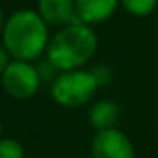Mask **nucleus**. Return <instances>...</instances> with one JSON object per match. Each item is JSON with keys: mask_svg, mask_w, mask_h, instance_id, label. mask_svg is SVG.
<instances>
[{"mask_svg": "<svg viewBox=\"0 0 158 158\" xmlns=\"http://www.w3.org/2000/svg\"><path fill=\"white\" fill-rule=\"evenodd\" d=\"M48 28L37 10H17L6 19L2 45L11 60L34 63L47 52L50 41Z\"/></svg>", "mask_w": 158, "mask_h": 158, "instance_id": "1", "label": "nucleus"}, {"mask_svg": "<svg viewBox=\"0 0 158 158\" xmlns=\"http://www.w3.org/2000/svg\"><path fill=\"white\" fill-rule=\"evenodd\" d=\"M97 47L99 39L93 26L76 21L73 24L58 28V32L48 41L45 60L58 73L82 69V65H86L93 58Z\"/></svg>", "mask_w": 158, "mask_h": 158, "instance_id": "2", "label": "nucleus"}, {"mask_svg": "<svg viewBox=\"0 0 158 158\" xmlns=\"http://www.w3.org/2000/svg\"><path fill=\"white\" fill-rule=\"evenodd\" d=\"M99 88L101 86L93 71L73 69L60 73L54 82H50V95L63 108H78L89 102Z\"/></svg>", "mask_w": 158, "mask_h": 158, "instance_id": "3", "label": "nucleus"}, {"mask_svg": "<svg viewBox=\"0 0 158 158\" xmlns=\"http://www.w3.org/2000/svg\"><path fill=\"white\" fill-rule=\"evenodd\" d=\"M0 84H2V89L15 101L32 99L41 86L37 65H34L32 61L11 60L0 76Z\"/></svg>", "mask_w": 158, "mask_h": 158, "instance_id": "4", "label": "nucleus"}, {"mask_svg": "<svg viewBox=\"0 0 158 158\" xmlns=\"http://www.w3.org/2000/svg\"><path fill=\"white\" fill-rule=\"evenodd\" d=\"M93 158H134V145L130 138L119 128L95 132L91 141Z\"/></svg>", "mask_w": 158, "mask_h": 158, "instance_id": "5", "label": "nucleus"}, {"mask_svg": "<svg viewBox=\"0 0 158 158\" xmlns=\"http://www.w3.org/2000/svg\"><path fill=\"white\" fill-rule=\"evenodd\" d=\"M37 13L54 28H63L78 21L76 0H37Z\"/></svg>", "mask_w": 158, "mask_h": 158, "instance_id": "6", "label": "nucleus"}, {"mask_svg": "<svg viewBox=\"0 0 158 158\" xmlns=\"http://www.w3.org/2000/svg\"><path fill=\"white\" fill-rule=\"evenodd\" d=\"M119 6V0H76V17L80 23L95 26L108 21Z\"/></svg>", "mask_w": 158, "mask_h": 158, "instance_id": "7", "label": "nucleus"}, {"mask_svg": "<svg viewBox=\"0 0 158 158\" xmlns=\"http://www.w3.org/2000/svg\"><path fill=\"white\" fill-rule=\"evenodd\" d=\"M121 110L114 101H97L89 110V125L95 128V132L114 128L119 121Z\"/></svg>", "mask_w": 158, "mask_h": 158, "instance_id": "8", "label": "nucleus"}, {"mask_svg": "<svg viewBox=\"0 0 158 158\" xmlns=\"http://www.w3.org/2000/svg\"><path fill=\"white\" fill-rule=\"evenodd\" d=\"M119 4L134 17H147L154 11L158 0H119Z\"/></svg>", "mask_w": 158, "mask_h": 158, "instance_id": "9", "label": "nucleus"}, {"mask_svg": "<svg viewBox=\"0 0 158 158\" xmlns=\"http://www.w3.org/2000/svg\"><path fill=\"white\" fill-rule=\"evenodd\" d=\"M0 158H24V149L15 138L0 139Z\"/></svg>", "mask_w": 158, "mask_h": 158, "instance_id": "10", "label": "nucleus"}, {"mask_svg": "<svg viewBox=\"0 0 158 158\" xmlns=\"http://www.w3.org/2000/svg\"><path fill=\"white\" fill-rule=\"evenodd\" d=\"M10 61H11L10 52L6 50V47H4V45H0V76H2V73H4V71H6V67L10 65Z\"/></svg>", "mask_w": 158, "mask_h": 158, "instance_id": "11", "label": "nucleus"}, {"mask_svg": "<svg viewBox=\"0 0 158 158\" xmlns=\"http://www.w3.org/2000/svg\"><path fill=\"white\" fill-rule=\"evenodd\" d=\"M6 15H4V11H2V8H0V37H2V32H4V26H6Z\"/></svg>", "mask_w": 158, "mask_h": 158, "instance_id": "12", "label": "nucleus"}, {"mask_svg": "<svg viewBox=\"0 0 158 158\" xmlns=\"http://www.w3.org/2000/svg\"><path fill=\"white\" fill-rule=\"evenodd\" d=\"M4 136H2V125H0V139H2Z\"/></svg>", "mask_w": 158, "mask_h": 158, "instance_id": "13", "label": "nucleus"}]
</instances>
